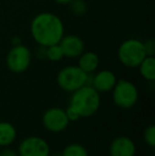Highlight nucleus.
<instances>
[{
  "label": "nucleus",
  "mask_w": 155,
  "mask_h": 156,
  "mask_svg": "<svg viewBox=\"0 0 155 156\" xmlns=\"http://www.w3.org/2000/svg\"><path fill=\"white\" fill-rule=\"evenodd\" d=\"M111 156H135L136 144L128 136H118L110 144Z\"/></svg>",
  "instance_id": "obj_11"
},
{
  "label": "nucleus",
  "mask_w": 155,
  "mask_h": 156,
  "mask_svg": "<svg viewBox=\"0 0 155 156\" xmlns=\"http://www.w3.org/2000/svg\"><path fill=\"white\" fill-rule=\"evenodd\" d=\"M87 74L78 66H66L58 71L56 82L61 89L67 93H73L86 85Z\"/></svg>",
  "instance_id": "obj_5"
},
{
  "label": "nucleus",
  "mask_w": 155,
  "mask_h": 156,
  "mask_svg": "<svg viewBox=\"0 0 155 156\" xmlns=\"http://www.w3.org/2000/svg\"><path fill=\"white\" fill-rule=\"evenodd\" d=\"M18 156H50V146L39 136L23 138L18 146Z\"/></svg>",
  "instance_id": "obj_8"
},
{
  "label": "nucleus",
  "mask_w": 155,
  "mask_h": 156,
  "mask_svg": "<svg viewBox=\"0 0 155 156\" xmlns=\"http://www.w3.org/2000/svg\"><path fill=\"white\" fill-rule=\"evenodd\" d=\"M65 113H66V116L67 118H68L69 121H77V120L80 119V116H79L78 112L76 111L75 108H73L72 106H70V105H68L67 106V108L65 109Z\"/></svg>",
  "instance_id": "obj_19"
},
{
  "label": "nucleus",
  "mask_w": 155,
  "mask_h": 156,
  "mask_svg": "<svg viewBox=\"0 0 155 156\" xmlns=\"http://www.w3.org/2000/svg\"><path fill=\"white\" fill-rule=\"evenodd\" d=\"M139 72L145 80L149 82H154L155 80V58L154 56L147 55L139 64Z\"/></svg>",
  "instance_id": "obj_14"
},
{
  "label": "nucleus",
  "mask_w": 155,
  "mask_h": 156,
  "mask_svg": "<svg viewBox=\"0 0 155 156\" xmlns=\"http://www.w3.org/2000/svg\"><path fill=\"white\" fill-rule=\"evenodd\" d=\"M0 156H18V153L16 151L5 147V149L0 151Z\"/></svg>",
  "instance_id": "obj_21"
},
{
  "label": "nucleus",
  "mask_w": 155,
  "mask_h": 156,
  "mask_svg": "<svg viewBox=\"0 0 155 156\" xmlns=\"http://www.w3.org/2000/svg\"><path fill=\"white\" fill-rule=\"evenodd\" d=\"M64 58V53L61 48L60 44L51 45L46 47V58H48L51 62H60Z\"/></svg>",
  "instance_id": "obj_16"
},
{
  "label": "nucleus",
  "mask_w": 155,
  "mask_h": 156,
  "mask_svg": "<svg viewBox=\"0 0 155 156\" xmlns=\"http://www.w3.org/2000/svg\"><path fill=\"white\" fill-rule=\"evenodd\" d=\"M17 131L15 126L9 121H0V147L5 148L15 141Z\"/></svg>",
  "instance_id": "obj_13"
},
{
  "label": "nucleus",
  "mask_w": 155,
  "mask_h": 156,
  "mask_svg": "<svg viewBox=\"0 0 155 156\" xmlns=\"http://www.w3.org/2000/svg\"><path fill=\"white\" fill-rule=\"evenodd\" d=\"M30 32L36 44L48 47L60 43L65 35L64 23L58 15L50 12H43L32 19Z\"/></svg>",
  "instance_id": "obj_1"
},
{
  "label": "nucleus",
  "mask_w": 155,
  "mask_h": 156,
  "mask_svg": "<svg viewBox=\"0 0 155 156\" xmlns=\"http://www.w3.org/2000/svg\"><path fill=\"white\" fill-rule=\"evenodd\" d=\"M41 123L51 133H61L67 129L70 121L67 118L65 109L61 107H50L43 114Z\"/></svg>",
  "instance_id": "obj_7"
},
{
  "label": "nucleus",
  "mask_w": 155,
  "mask_h": 156,
  "mask_svg": "<svg viewBox=\"0 0 155 156\" xmlns=\"http://www.w3.org/2000/svg\"><path fill=\"white\" fill-rule=\"evenodd\" d=\"M112 97L115 105L121 109H130L138 101V89L136 85L129 80H117L112 89Z\"/></svg>",
  "instance_id": "obj_4"
},
{
  "label": "nucleus",
  "mask_w": 155,
  "mask_h": 156,
  "mask_svg": "<svg viewBox=\"0 0 155 156\" xmlns=\"http://www.w3.org/2000/svg\"><path fill=\"white\" fill-rule=\"evenodd\" d=\"M61 156H88V151L80 144H70L63 149Z\"/></svg>",
  "instance_id": "obj_15"
},
{
  "label": "nucleus",
  "mask_w": 155,
  "mask_h": 156,
  "mask_svg": "<svg viewBox=\"0 0 155 156\" xmlns=\"http://www.w3.org/2000/svg\"><path fill=\"white\" fill-rule=\"evenodd\" d=\"M71 94L69 105L78 112L81 118H89L99 111L100 94L93 86L84 85Z\"/></svg>",
  "instance_id": "obj_2"
},
{
  "label": "nucleus",
  "mask_w": 155,
  "mask_h": 156,
  "mask_svg": "<svg viewBox=\"0 0 155 156\" xmlns=\"http://www.w3.org/2000/svg\"><path fill=\"white\" fill-rule=\"evenodd\" d=\"M68 5L76 16H83L87 12V4L84 0H72Z\"/></svg>",
  "instance_id": "obj_17"
},
{
  "label": "nucleus",
  "mask_w": 155,
  "mask_h": 156,
  "mask_svg": "<svg viewBox=\"0 0 155 156\" xmlns=\"http://www.w3.org/2000/svg\"><path fill=\"white\" fill-rule=\"evenodd\" d=\"M99 56L93 51H84L78 61V67L85 73H93L99 67Z\"/></svg>",
  "instance_id": "obj_12"
},
{
  "label": "nucleus",
  "mask_w": 155,
  "mask_h": 156,
  "mask_svg": "<svg viewBox=\"0 0 155 156\" xmlns=\"http://www.w3.org/2000/svg\"><path fill=\"white\" fill-rule=\"evenodd\" d=\"M117 54L119 62L129 68H137L147 56L143 41L136 38H129L122 41Z\"/></svg>",
  "instance_id": "obj_3"
},
{
  "label": "nucleus",
  "mask_w": 155,
  "mask_h": 156,
  "mask_svg": "<svg viewBox=\"0 0 155 156\" xmlns=\"http://www.w3.org/2000/svg\"><path fill=\"white\" fill-rule=\"evenodd\" d=\"M117 76L113 71L108 69H103L93 73L91 86L99 94L112 91L114 86L117 83Z\"/></svg>",
  "instance_id": "obj_10"
},
{
  "label": "nucleus",
  "mask_w": 155,
  "mask_h": 156,
  "mask_svg": "<svg viewBox=\"0 0 155 156\" xmlns=\"http://www.w3.org/2000/svg\"><path fill=\"white\" fill-rule=\"evenodd\" d=\"M58 4H69L72 0H54Z\"/></svg>",
  "instance_id": "obj_23"
},
{
  "label": "nucleus",
  "mask_w": 155,
  "mask_h": 156,
  "mask_svg": "<svg viewBox=\"0 0 155 156\" xmlns=\"http://www.w3.org/2000/svg\"><path fill=\"white\" fill-rule=\"evenodd\" d=\"M37 51L38 52L36 53V56H37L38 58H46V47L38 45Z\"/></svg>",
  "instance_id": "obj_22"
},
{
  "label": "nucleus",
  "mask_w": 155,
  "mask_h": 156,
  "mask_svg": "<svg viewBox=\"0 0 155 156\" xmlns=\"http://www.w3.org/2000/svg\"><path fill=\"white\" fill-rule=\"evenodd\" d=\"M143 46H145V50L147 55L149 56H154L155 53V43L153 39H148L147 41L143 43Z\"/></svg>",
  "instance_id": "obj_20"
},
{
  "label": "nucleus",
  "mask_w": 155,
  "mask_h": 156,
  "mask_svg": "<svg viewBox=\"0 0 155 156\" xmlns=\"http://www.w3.org/2000/svg\"><path fill=\"white\" fill-rule=\"evenodd\" d=\"M143 140L151 148L155 147V126L153 124L149 125L143 132Z\"/></svg>",
  "instance_id": "obj_18"
},
{
  "label": "nucleus",
  "mask_w": 155,
  "mask_h": 156,
  "mask_svg": "<svg viewBox=\"0 0 155 156\" xmlns=\"http://www.w3.org/2000/svg\"><path fill=\"white\" fill-rule=\"evenodd\" d=\"M32 62V53L23 44L13 46L6 55V66L14 73H23L29 69Z\"/></svg>",
  "instance_id": "obj_6"
},
{
  "label": "nucleus",
  "mask_w": 155,
  "mask_h": 156,
  "mask_svg": "<svg viewBox=\"0 0 155 156\" xmlns=\"http://www.w3.org/2000/svg\"><path fill=\"white\" fill-rule=\"evenodd\" d=\"M58 44L66 58H79L85 51V44L83 39L75 34L64 35Z\"/></svg>",
  "instance_id": "obj_9"
}]
</instances>
